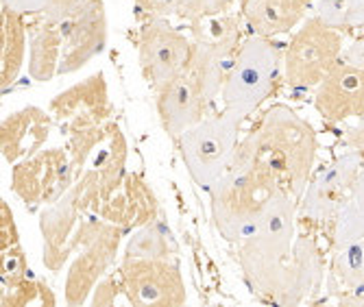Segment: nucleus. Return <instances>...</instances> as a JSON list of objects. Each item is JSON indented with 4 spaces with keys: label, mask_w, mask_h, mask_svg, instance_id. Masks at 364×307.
<instances>
[{
    "label": "nucleus",
    "mask_w": 364,
    "mask_h": 307,
    "mask_svg": "<svg viewBox=\"0 0 364 307\" xmlns=\"http://www.w3.org/2000/svg\"><path fill=\"white\" fill-rule=\"evenodd\" d=\"M314 0H242V14L259 38H275L299 24Z\"/></svg>",
    "instance_id": "nucleus-21"
},
{
    "label": "nucleus",
    "mask_w": 364,
    "mask_h": 307,
    "mask_svg": "<svg viewBox=\"0 0 364 307\" xmlns=\"http://www.w3.org/2000/svg\"><path fill=\"white\" fill-rule=\"evenodd\" d=\"M329 222H332L334 249H343V247L364 240V205L355 200L353 196H349L343 203V208Z\"/></svg>",
    "instance_id": "nucleus-27"
},
{
    "label": "nucleus",
    "mask_w": 364,
    "mask_h": 307,
    "mask_svg": "<svg viewBox=\"0 0 364 307\" xmlns=\"http://www.w3.org/2000/svg\"><path fill=\"white\" fill-rule=\"evenodd\" d=\"M362 153H347L312 175L301 203V214L314 222H327L336 216L343 203L351 196L353 181L362 168Z\"/></svg>",
    "instance_id": "nucleus-15"
},
{
    "label": "nucleus",
    "mask_w": 364,
    "mask_h": 307,
    "mask_svg": "<svg viewBox=\"0 0 364 307\" xmlns=\"http://www.w3.org/2000/svg\"><path fill=\"white\" fill-rule=\"evenodd\" d=\"M124 229L103 216H87L79 231L75 262L65 277V305H83L116 259Z\"/></svg>",
    "instance_id": "nucleus-7"
},
{
    "label": "nucleus",
    "mask_w": 364,
    "mask_h": 307,
    "mask_svg": "<svg viewBox=\"0 0 364 307\" xmlns=\"http://www.w3.org/2000/svg\"><path fill=\"white\" fill-rule=\"evenodd\" d=\"M343 142L349 151L364 153V116L358 118V124L349 126L343 135Z\"/></svg>",
    "instance_id": "nucleus-33"
},
{
    "label": "nucleus",
    "mask_w": 364,
    "mask_h": 307,
    "mask_svg": "<svg viewBox=\"0 0 364 307\" xmlns=\"http://www.w3.org/2000/svg\"><path fill=\"white\" fill-rule=\"evenodd\" d=\"M364 284V240L336 249L332 259V294H343Z\"/></svg>",
    "instance_id": "nucleus-25"
},
{
    "label": "nucleus",
    "mask_w": 364,
    "mask_h": 307,
    "mask_svg": "<svg viewBox=\"0 0 364 307\" xmlns=\"http://www.w3.org/2000/svg\"><path fill=\"white\" fill-rule=\"evenodd\" d=\"M0 264H3L0 266V281H3V288H14L33 277L26 264V255L20 244L3 251V262Z\"/></svg>",
    "instance_id": "nucleus-29"
},
{
    "label": "nucleus",
    "mask_w": 364,
    "mask_h": 307,
    "mask_svg": "<svg viewBox=\"0 0 364 307\" xmlns=\"http://www.w3.org/2000/svg\"><path fill=\"white\" fill-rule=\"evenodd\" d=\"M190 57L192 42L166 18H149L144 22L138 42V61L153 90H159L164 83L183 75Z\"/></svg>",
    "instance_id": "nucleus-11"
},
{
    "label": "nucleus",
    "mask_w": 364,
    "mask_h": 307,
    "mask_svg": "<svg viewBox=\"0 0 364 307\" xmlns=\"http://www.w3.org/2000/svg\"><path fill=\"white\" fill-rule=\"evenodd\" d=\"M55 5V0H3V7L11 9L20 16L26 14H38V16H46Z\"/></svg>",
    "instance_id": "nucleus-31"
},
{
    "label": "nucleus",
    "mask_w": 364,
    "mask_h": 307,
    "mask_svg": "<svg viewBox=\"0 0 364 307\" xmlns=\"http://www.w3.org/2000/svg\"><path fill=\"white\" fill-rule=\"evenodd\" d=\"M192 57L186 75L210 109L223 94L240 50V26L229 16H205L192 22Z\"/></svg>",
    "instance_id": "nucleus-4"
},
{
    "label": "nucleus",
    "mask_w": 364,
    "mask_h": 307,
    "mask_svg": "<svg viewBox=\"0 0 364 307\" xmlns=\"http://www.w3.org/2000/svg\"><path fill=\"white\" fill-rule=\"evenodd\" d=\"M296 198L282 190L255 227L238 242V259L249 286L264 298H275L294 247Z\"/></svg>",
    "instance_id": "nucleus-2"
},
{
    "label": "nucleus",
    "mask_w": 364,
    "mask_h": 307,
    "mask_svg": "<svg viewBox=\"0 0 364 307\" xmlns=\"http://www.w3.org/2000/svg\"><path fill=\"white\" fill-rule=\"evenodd\" d=\"M314 107L327 122H347L364 116V68L341 61L318 85Z\"/></svg>",
    "instance_id": "nucleus-16"
},
{
    "label": "nucleus",
    "mask_w": 364,
    "mask_h": 307,
    "mask_svg": "<svg viewBox=\"0 0 364 307\" xmlns=\"http://www.w3.org/2000/svg\"><path fill=\"white\" fill-rule=\"evenodd\" d=\"M155 214H157V203L149 192L146 183L136 175H127L122 188L98 210V216L120 225L122 229L134 225L142 227L155 220Z\"/></svg>",
    "instance_id": "nucleus-22"
},
{
    "label": "nucleus",
    "mask_w": 364,
    "mask_h": 307,
    "mask_svg": "<svg viewBox=\"0 0 364 307\" xmlns=\"http://www.w3.org/2000/svg\"><path fill=\"white\" fill-rule=\"evenodd\" d=\"M282 190H288L282 175L262 153L251 131L238 142L227 173L210 190L214 227L225 240L238 244Z\"/></svg>",
    "instance_id": "nucleus-1"
},
{
    "label": "nucleus",
    "mask_w": 364,
    "mask_h": 307,
    "mask_svg": "<svg viewBox=\"0 0 364 307\" xmlns=\"http://www.w3.org/2000/svg\"><path fill=\"white\" fill-rule=\"evenodd\" d=\"M53 122V114L33 105L9 114L0 124V153L11 166L33 157L46 144Z\"/></svg>",
    "instance_id": "nucleus-19"
},
{
    "label": "nucleus",
    "mask_w": 364,
    "mask_h": 307,
    "mask_svg": "<svg viewBox=\"0 0 364 307\" xmlns=\"http://www.w3.org/2000/svg\"><path fill=\"white\" fill-rule=\"evenodd\" d=\"M343 57V31L310 18L284 53V81L292 90L316 87Z\"/></svg>",
    "instance_id": "nucleus-8"
},
{
    "label": "nucleus",
    "mask_w": 364,
    "mask_h": 307,
    "mask_svg": "<svg viewBox=\"0 0 364 307\" xmlns=\"http://www.w3.org/2000/svg\"><path fill=\"white\" fill-rule=\"evenodd\" d=\"M364 26V0H345V28Z\"/></svg>",
    "instance_id": "nucleus-34"
},
{
    "label": "nucleus",
    "mask_w": 364,
    "mask_h": 307,
    "mask_svg": "<svg viewBox=\"0 0 364 307\" xmlns=\"http://www.w3.org/2000/svg\"><path fill=\"white\" fill-rule=\"evenodd\" d=\"M336 298H338V305H345V307H364V284L338 294Z\"/></svg>",
    "instance_id": "nucleus-37"
},
{
    "label": "nucleus",
    "mask_w": 364,
    "mask_h": 307,
    "mask_svg": "<svg viewBox=\"0 0 364 307\" xmlns=\"http://www.w3.org/2000/svg\"><path fill=\"white\" fill-rule=\"evenodd\" d=\"M85 3V0H55V5H53V9L46 14L48 18H53V20H63L65 16H70L77 7H81Z\"/></svg>",
    "instance_id": "nucleus-35"
},
{
    "label": "nucleus",
    "mask_w": 364,
    "mask_h": 307,
    "mask_svg": "<svg viewBox=\"0 0 364 307\" xmlns=\"http://www.w3.org/2000/svg\"><path fill=\"white\" fill-rule=\"evenodd\" d=\"M61 63L59 75L79 72L107 46L109 24L103 0H85L70 16L59 20Z\"/></svg>",
    "instance_id": "nucleus-12"
},
{
    "label": "nucleus",
    "mask_w": 364,
    "mask_h": 307,
    "mask_svg": "<svg viewBox=\"0 0 364 307\" xmlns=\"http://www.w3.org/2000/svg\"><path fill=\"white\" fill-rule=\"evenodd\" d=\"M351 196L364 205V161H362V168H360V173H358V177H355V181H353Z\"/></svg>",
    "instance_id": "nucleus-39"
},
{
    "label": "nucleus",
    "mask_w": 364,
    "mask_h": 307,
    "mask_svg": "<svg viewBox=\"0 0 364 307\" xmlns=\"http://www.w3.org/2000/svg\"><path fill=\"white\" fill-rule=\"evenodd\" d=\"M120 288L134 307H181L188 298L181 272L168 259L122 257Z\"/></svg>",
    "instance_id": "nucleus-10"
},
{
    "label": "nucleus",
    "mask_w": 364,
    "mask_h": 307,
    "mask_svg": "<svg viewBox=\"0 0 364 307\" xmlns=\"http://www.w3.org/2000/svg\"><path fill=\"white\" fill-rule=\"evenodd\" d=\"M118 296V281L114 277H103L92 292V305H114Z\"/></svg>",
    "instance_id": "nucleus-32"
},
{
    "label": "nucleus",
    "mask_w": 364,
    "mask_h": 307,
    "mask_svg": "<svg viewBox=\"0 0 364 307\" xmlns=\"http://www.w3.org/2000/svg\"><path fill=\"white\" fill-rule=\"evenodd\" d=\"M277 68L279 48L271 38L245 40L223 87V109L247 120L273 94Z\"/></svg>",
    "instance_id": "nucleus-6"
},
{
    "label": "nucleus",
    "mask_w": 364,
    "mask_h": 307,
    "mask_svg": "<svg viewBox=\"0 0 364 307\" xmlns=\"http://www.w3.org/2000/svg\"><path fill=\"white\" fill-rule=\"evenodd\" d=\"M231 5V0H203V18L205 16H220Z\"/></svg>",
    "instance_id": "nucleus-38"
},
{
    "label": "nucleus",
    "mask_w": 364,
    "mask_h": 307,
    "mask_svg": "<svg viewBox=\"0 0 364 307\" xmlns=\"http://www.w3.org/2000/svg\"><path fill=\"white\" fill-rule=\"evenodd\" d=\"M173 249L168 244V237L164 227L157 220L142 225L131 240L127 242L124 257H144V259H168Z\"/></svg>",
    "instance_id": "nucleus-26"
},
{
    "label": "nucleus",
    "mask_w": 364,
    "mask_h": 307,
    "mask_svg": "<svg viewBox=\"0 0 364 307\" xmlns=\"http://www.w3.org/2000/svg\"><path fill=\"white\" fill-rule=\"evenodd\" d=\"M262 153L277 168L288 192L299 200L312 179L318 140L316 131L290 107L275 105L253 129Z\"/></svg>",
    "instance_id": "nucleus-3"
},
{
    "label": "nucleus",
    "mask_w": 364,
    "mask_h": 307,
    "mask_svg": "<svg viewBox=\"0 0 364 307\" xmlns=\"http://www.w3.org/2000/svg\"><path fill=\"white\" fill-rule=\"evenodd\" d=\"M155 105L164 131L175 142L188 129H192L196 122H201L208 112L201 96H198L196 87L192 85L186 72L168 83H164L159 90H155Z\"/></svg>",
    "instance_id": "nucleus-20"
},
{
    "label": "nucleus",
    "mask_w": 364,
    "mask_h": 307,
    "mask_svg": "<svg viewBox=\"0 0 364 307\" xmlns=\"http://www.w3.org/2000/svg\"><path fill=\"white\" fill-rule=\"evenodd\" d=\"M136 5L151 18L177 16L188 22L203 18V0H136Z\"/></svg>",
    "instance_id": "nucleus-28"
},
{
    "label": "nucleus",
    "mask_w": 364,
    "mask_h": 307,
    "mask_svg": "<svg viewBox=\"0 0 364 307\" xmlns=\"http://www.w3.org/2000/svg\"><path fill=\"white\" fill-rule=\"evenodd\" d=\"M341 61L351 63V65H358V68H364V40H358L347 50H343Z\"/></svg>",
    "instance_id": "nucleus-36"
},
{
    "label": "nucleus",
    "mask_w": 364,
    "mask_h": 307,
    "mask_svg": "<svg viewBox=\"0 0 364 307\" xmlns=\"http://www.w3.org/2000/svg\"><path fill=\"white\" fill-rule=\"evenodd\" d=\"M242 122L245 120L238 116L223 109L216 116H208L196 122L177 140L188 175L198 188L212 190L227 173L240 142L238 135Z\"/></svg>",
    "instance_id": "nucleus-5"
},
{
    "label": "nucleus",
    "mask_w": 364,
    "mask_h": 307,
    "mask_svg": "<svg viewBox=\"0 0 364 307\" xmlns=\"http://www.w3.org/2000/svg\"><path fill=\"white\" fill-rule=\"evenodd\" d=\"M127 155L129 146L118 124L107 122L105 138L90 157L81 177L75 181L77 190L85 198L87 208L98 214V210L122 188L127 179Z\"/></svg>",
    "instance_id": "nucleus-13"
},
{
    "label": "nucleus",
    "mask_w": 364,
    "mask_h": 307,
    "mask_svg": "<svg viewBox=\"0 0 364 307\" xmlns=\"http://www.w3.org/2000/svg\"><path fill=\"white\" fill-rule=\"evenodd\" d=\"M77 181L73 159L65 149H46L14 163L11 190L28 208L59 200Z\"/></svg>",
    "instance_id": "nucleus-9"
},
{
    "label": "nucleus",
    "mask_w": 364,
    "mask_h": 307,
    "mask_svg": "<svg viewBox=\"0 0 364 307\" xmlns=\"http://www.w3.org/2000/svg\"><path fill=\"white\" fill-rule=\"evenodd\" d=\"M87 203L83 200L77 185H73L59 200L46 205L40 214V229L44 237V264L50 270H61L79 244V231L83 216L87 214Z\"/></svg>",
    "instance_id": "nucleus-14"
},
{
    "label": "nucleus",
    "mask_w": 364,
    "mask_h": 307,
    "mask_svg": "<svg viewBox=\"0 0 364 307\" xmlns=\"http://www.w3.org/2000/svg\"><path fill=\"white\" fill-rule=\"evenodd\" d=\"M61 63V31L59 22L42 16L31 26L28 44V75L33 81L46 83L53 77H59Z\"/></svg>",
    "instance_id": "nucleus-23"
},
{
    "label": "nucleus",
    "mask_w": 364,
    "mask_h": 307,
    "mask_svg": "<svg viewBox=\"0 0 364 307\" xmlns=\"http://www.w3.org/2000/svg\"><path fill=\"white\" fill-rule=\"evenodd\" d=\"M325 275L323 255L316 242L308 235L294 240L292 255L284 268L282 284L275 294V303L279 305H301L316 296Z\"/></svg>",
    "instance_id": "nucleus-18"
},
{
    "label": "nucleus",
    "mask_w": 364,
    "mask_h": 307,
    "mask_svg": "<svg viewBox=\"0 0 364 307\" xmlns=\"http://www.w3.org/2000/svg\"><path fill=\"white\" fill-rule=\"evenodd\" d=\"M16 244H20V233L16 229L11 208L3 198L0 200V251H7Z\"/></svg>",
    "instance_id": "nucleus-30"
},
{
    "label": "nucleus",
    "mask_w": 364,
    "mask_h": 307,
    "mask_svg": "<svg viewBox=\"0 0 364 307\" xmlns=\"http://www.w3.org/2000/svg\"><path fill=\"white\" fill-rule=\"evenodd\" d=\"M50 114L59 122H68V126L79 124H107L112 116L109 87L103 72H96L77 85L63 90L50 98Z\"/></svg>",
    "instance_id": "nucleus-17"
},
{
    "label": "nucleus",
    "mask_w": 364,
    "mask_h": 307,
    "mask_svg": "<svg viewBox=\"0 0 364 307\" xmlns=\"http://www.w3.org/2000/svg\"><path fill=\"white\" fill-rule=\"evenodd\" d=\"M0 87L7 92L22 72L26 55V26L24 16L5 9L0 11Z\"/></svg>",
    "instance_id": "nucleus-24"
}]
</instances>
